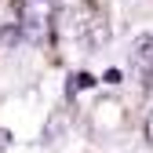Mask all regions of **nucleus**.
<instances>
[{"label":"nucleus","instance_id":"1","mask_svg":"<svg viewBox=\"0 0 153 153\" xmlns=\"http://www.w3.org/2000/svg\"><path fill=\"white\" fill-rule=\"evenodd\" d=\"M55 0H18V29L29 44L48 40V33L55 29Z\"/></svg>","mask_w":153,"mask_h":153},{"label":"nucleus","instance_id":"2","mask_svg":"<svg viewBox=\"0 0 153 153\" xmlns=\"http://www.w3.org/2000/svg\"><path fill=\"white\" fill-rule=\"evenodd\" d=\"M128 59H131V69L142 76V84H153V36H139Z\"/></svg>","mask_w":153,"mask_h":153},{"label":"nucleus","instance_id":"3","mask_svg":"<svg viewBox=\"0 0 153 153\" xmlns=\"http://www.w3.org/2000/svg\"><path fill=\"white\" fill-rule=\"evenodd\" d=\"M95 124H120V106H113V102H99V109H95Z\"/></svg>","mask_w":153,"mask_h":153},{"label":"nucleus","instance_id":"4","mask_svg":"<svg viewBox=\"0 0 153 153\" xmlns=\"http://www.w3.org/2000/svg\"><path fill=\"white\" fill-rule=\"evenodd\" d=\"M84 88H95V76H91V73H76L73 84H69V91L76 95V91H84Z\"/></svg>","mask_w":153,"mask_h":153},{"label":"nucleus","instance_id":"5","mask_svg":"<svg viewBox=\"0 0 153 153\" xmlns=\"http://www.w3.org/2000/svg\"><path fill=\"white\" fill-rule=\"evenodd\" d=\"M102 80H106V84H120V69H109V73L102 76Z\"/></svg>","mask_w":153,"mask_h":153},{"label":"nucleus","instance_id":"6","mask_svg":"<svg viewBox=\"0 0 153 153\" xmlns=\"http://www.w3.org/2000/svg\"><path fill=\"white\" fill-rule=\"evenodd\" d=\"M146 139H149V146H153V109H149V117H146Z\"/></svg>","mask_w":153,"mask_h":153}]
</instances>
